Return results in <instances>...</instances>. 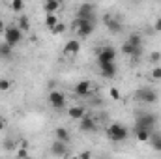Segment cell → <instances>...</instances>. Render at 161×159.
Wrapping results in <instances>:
<instances>
[{"label": "cell", "mask_w": 161, "mask_h": 159, "mask_svg": "<svg viewBox=\"0 0 161 159\" xmlns=\"http://www.w3.org/2000/svg\"><path fill=\"white\" fill-rule=\"evenodd\" d=\"M73 28L77 30L79 38H88V36H92L94 30H96V21L82 19V17H75V21H73Z\"/></svg>", "instance_id": "6da1fadb"}, {"label": "cell", "mask_w": 161, "mask_h": 159, "mask_svg": "<svg viewBox=\"0 0 161 159\" xmlns=\"http://www.w3.org/2000/svg\"><path fill=\"white\" fill-rule=\"evenodd\" d=\"M107 137L111 140H114V142H122V140H125L129 137V129L125 125H122V123H111L107 127Z\"/></svg>", "instance_id": "7a4b0ae2"}, {"label": "cell", "mask_w": 161, "mask_h": 159, "mask_svg": "<svg viewBox=\"0 0 161 159\" xmlns=\"http://www.w3.org/2000/svg\"><path fill=\"white\" fill-rule=\"evenodd\" d=\"M135 99H139V101H142V103H158V99H159V96H158V92L154 90V88H148V86H142V88H139L137 92H135Z\"/></svg>", "instance_id": "3957f363"}, {"label": "cell", "mask_w": 161, "mask_h": 159, "mask_svg": "<svg viewBox=\"0 0 161 159\" xmlns=\"http://www.w3.org/2000/svg\"><path fill=\"white\" fill-rule=\"evenodd\" d=\"M23 30L19 28V26H8L6 30H4V41L6 43H9L11 47H15V45H19L21 41H23Z\"/></svg>", "instance_id": "277c9868"}, {"label": "cell", "mask_w": 161, "mask_h": 159, "mask_svg": "<svg viewBox=\"0 0 161 159\" xmlns=\"http://www.w3.org/2000/svg\"><path fill=\"white\" fill-rule=\"evenodd\" d=\"M156 123H158V116L152 114V112H139V116L135 120V125H141L148 131H154Z\"/></svg>", "instance_id": "5b68a950"}, {"label": "cell", "mask_w": 161, "mask_h": 159, "mask_svg": "<svg viewBox=\"0 0 161 159\" xmlns=\"http://www.w3.org/2000/svg\"><path fill=\"white\" fill-rule=\"evenodd\" d=\"M75 17H82V19H90V21H96V6L90 4V2H84L77 8V15Z\"/></svg>", "instance_id": "8992f818"}, {"label": "cell", "mask_w": 161, "mask_h": 159, "mask_svg": "<svg viewBox=\"0 0 161 159\" xmlns=\"http://www.w3.org/2000/svg\"><path fill=\"white\" fill-rule=\"evenodd\" d=\"M49 103H51L53 109L60 111V109L66 107V96L62 92H58V90H53V92H49Z\"/></svg>", "instance_id": "52a82bcc"}, {"label": "cell", "mask_w": 161, "mask_h": 159, "mask_svg": "<svg viewBox=\"0 0 161 159\" xmlns=\"http://www.w3.org/2000/svg\"><path fill=\"white\" fill-rule=\"evenodd\" d=\"M114 58H116V51H114L111 45L101 47V49L97 51V62H99V64H105V62H114Z\"/></svg>", "instance_id": "ba28073f"}, {"label": "cell", "mask_w": 161, "mask_h": 159, "mask_svg": "<svg viewBox=\"0 0 161 159\" xmlns=\"http://www.w3.org/2000/svg\"><path fill=\"white\" fill-rule=\"evenodd\" d=\"M122 52L127 54V56H131V58H139L142 54V45H131L129 41L125 40L122 43Z\"/></svg>", "instance_id": "9c48e42d"}, {"label": "cell", "mask_w": 161, "mask_h": 159, "mask_svg": "<svg viewBox=\"0 0 161 159\" xmlns=\"http://www.w3.org/2000/svg\"><path fill=\"white\" fill-rule=\"evenodd\" d=\"M103 23H105V26H107V30H109L111 34H120L122 32V23L116 19V17L105 15V17H103Z\"/></svg>", "instance_id": "30bf717a"}, {"label": "cell", "mask_w": 161, "mask_h": 159, "mask_svg": "<svg viewBox=\"0 0 161 159\" xmlns=\"http://www.w3.org/2000/svg\"><path fill=\"white\" fill-rule=\"evenodd\" d=\"M79 129L80 131H84V133H92V131H96L97 129V123H96V120L90 118V116H82L79 120Z\"/></svg>", "instance_id": "8fae6325"}, {"label": "cell", "mask_w": 161, "mask_h": 159, "mask_svg": "<svg viewBox=\"0 0 161 159\" xmlns=\"http://www.w3.org/2000/svg\"><path fill=\"white\" fill-rule=\"evenodd\" d=\"M99 69H101V77H105V79H113L116 75V64L114 62L99 64Z\"/></svg>", "instance_id": "7c38bea8"}, {"label": "cell", "mask_w": 161, "mask_h": 159, "mask_svg": "<svg viewBox=\"0 0 161 159\" xmlns=\"http://www.w3.org/2000/svg\"><path fill=\"white\" fill-rule=\"evenodd\" d=\"M79 51H80V41L79 40H69L64 45V54H68V56H75Z\"/></svg>", "instance_id": "4fadbf2b"}, {"label": "cell", "mask_w": 161, "mask_h": 159, "mask_svg": "<svg viewBox=\"0 0 161 159\" xmlns=\"http://www.w3.org/2000/svg\"><path fill=\"white\" fill-rule=\"evenodd\" d=\"M51 154H53V156H68L69 152H68V148H66V142H62V140L56 139V142L51 144Z\"/></svg>", "instance_id": "5bb4252c"}, {"label": "cell", "mask_w": 161, "mask_h": 159, "mask_svg": "<svg viewBox=\"0 0 161 159\" xmlns=\"http://www.w3.org/2000/svg\"><path fill=\"white\" fill-rule=\"evenodd\" d=\"M90 88H92V82L90 80H79L75 84V94L77 96H88L90 94Z\"/></svg>", "instance_id": "9a60e30c"}, {"label": "cell", "mask_w": 161, "mask_h": 159, "mask_svg": "<svg viewBox=\"0 0 161 159\" xmlns=\"http://www.w3.org/2000/svg\"><path fill=\"white\" fill-rule=\"evenodd\" d=\"M133 131H135V137H137V140H141V142H146V140H150V135H152V131H148V129H144V127H141V125H135V127H133Z\"/></svg>", "instance_id": "2e32d148"}, {"label": "cell", "mask_w": 161, "mask_h": 159, "mask_svg": "<svg viewBox=\"0 0 161 159\" xmlns=\"http://www.w3.org/2000/svg\"><path fill=\"white\" fill-rule=\"evenodd\" d=\"M84 114H86V109H84V107H79V105L69 107V111H68V116L71 120H80Z\"/></svg>", "instance_id": "e0dca14e"}, {"label": "cell", "mask_w": 161, "mask_h": 159, "mask_svg": "<svg viewBox=\"0 0 161 159\" xmlns=\"http://www.w3.org/2000/svg\"><path fill=\"white\" fill-rule=\"evenodd\" d=\"M54 137L58 139V140H62V142H69V139H71V135H69V131L66 129V127H56L54 129Z\"/></svg>", "instance_id": "ac0fdd59"}, {"label": "cell", "mask_w": 161, "mask_h": 159, "mask_svg": "<svg viewBox=\"0 0 161 159\" xmlns=\"http://www.w3.org/2000/svg\"><path fill=\"white\" fill-rule=\"evenodd\" d=\"M60 8V2L58 0H49V2H45L43 4V9H45V13H56V9Z\"/></svg>", "instance_id": "d6986e66"}, {"label": "cell", "mask_w": 161, "mask_h": 159, "mask_svg": "<svg viewBox=\"0 0 161 159\" xmlns=\"http://www.w3.org/2000/svg\"><path fill=\"white\" fill-rule=\"evenodd\" d=\"M150 142H152V148H154L156 152H161V135L159 133H154V131H152V135H150Z\"/></svg>", "instance_id": "ffe728a7"}, {"label": "cell", "mask_w": 161, "mask_h": 159, "mask_svg": "<svg viewBox=\"0 0 161 159\" xmlns=\"http://www.w3.org/2000/svg\"><path fill=\"white\" fill-rule=\"evenodd\" d=\"M17 26H19L23 32H28V30H30V19H28L26 15H21L19 21H17Z\"/></svg>", "instance_id": "44dd1931"}, {"label": "cell", "mask_w": 161, "mask_h": 159, "mask_svg": "<svg viewBox=\"0 0 161 159\" xmlns=\"http://www.w3.org/2000/svg\"><path fill=\"white\" fill-rule=\"evenodd\" d=\"M56 23H58V17H56L54 13H47V15H45V26H47L49 30H51Z\"/></svg>", "instance_id": "7402d4cb"}, {"label": "cell", "mask_w": 161, "mask_h": 159, "mask_svg": "<svg viewBox=\"0 0 161 159\" xmlns=\"http://www.w3.org/2000/svg\"><path fill=\"white\" fill-rule=\"evenodd\" d=\"M11 49H13V47L4 41V43L0 45V56H11Z\"/></svg>", "instance_id": "603a6c76"}, {"label": "cell", "mask_w": 161, "mask_h": 159, "mask_svg": "<svg viewBox=\"0 0 161 159\" xmlns=\"http://www.w3.org/2000/svg\"><path fill=\"white\" fill-rule=\"evenodd\" d=\"M11 9L15 13H21V9H25V0H11Z\"/></svg>", "instance_id": "cb8c5ba5"}, {"label": "cell", "mask_w": 161, "mask_h": 159, "mask_svg": "<svg viewBox=\"0 0 161 159\" xmlns=\"http://www.w3.org/2000/svg\"><path fill=\"white\" fill-rule=\"evenodd\" d=\"M64 30H66V25H64V23H60V21H58V23H56V25H54V26L51 28V32H53L54 36H58V34H62Z\"/></svg>", "instance_id": "d4e9b609"}, {"label": "cell", "mask_w": 161, "mask_h": 159, "mask_svg": "<svg viewBox=\"0 0 161 159\" xmlns=\"http://www.w3.org/2000/svg\"><path fill=\"white\" fill-rule=\"evenodd\" d=\"M127 41H129L131 45H142V40H141V36H139L137 32H133V34L127 38Z\"/></svg>", "instance_id": "484cf974"}, {"label": "cell", "mask_w": 161, "mask_h": 159, "mask_svg": "<svg viewBox=\"0 0 161 159\" xmlns=\"http://www.w3.org/2000/svg\"><path fill=\"white\" fill-rule=\"evenodd\" d=\"M11 88V80L9 79H0V92H6Z\"/></svg>", "instance_id": "4316f807"}, {"label": "cell", "mask_w": 161, "mask_h": 159, "mask_svg": "<svg viewBox=\"0 0 161 159\" xmlns=\"http://www.w3.org/2000/svg\"><path fill=\"white\" fill-rule=\"evenodd\" d=\"M152 79L161 80V66H156V68L152 69Z\"/></svg>", "instance_id": "83f0119b"}, {"label": "cell", "mask_w": 161, "mask_h": 159, "mask_svg": "<svg viewBox=\"0 0 161 159\" xmlns=\"http://www.w3.org/2000/svg\"><path fill=\"white\" fill-rule=\"evenodd\" d=\"M159 60H161V52L156 51V52H152V54H150V62H152V64H158Z\"/></svg>", "instance_id": "f1b7e54d"}, {"label": "cell", "mask_w": 161, "mask_h": 159, "mask_svg": "<svg viewBox=\"0 0 161 159\" xmlns=\"http://www.w3.org/2000/svg\"><path fill=\"white\" fill-rule=\"evenodd\" d=\"M2 146H4V150H13V146H15V144H13V140H11V139H8V140H4V142H2Z\"/></svg>", "instance_id": "f546056e"}, {"label": "cell", "mask_w": 161, "mask_h": 159, "mask_svg": "<svg viewBox=\"0 0 161 159\" xmlns=\"http://www.w3.org/2000/svg\"><path fill=\"white\" fill-rule=\"evenodd\" d=\"M17 156H19V157H28L26 148H25V146H21V148H19V152H17Z\"/></svg>", "instance_id": "4dcf8cb0"}, {"label": "cell", "mask_w": 161, "mask_h": 159, "mask_svg": "<svg viewBox=\"0 0 161 159\" xmlns=\"http://www.w3.org/2000/svg\"><path fill=\"white\" fill-rule=\"evenodd\" d=\"M111 97H113V99H120V92H118L116 88H111Z\"/></svg>", "instance_id": "1f68e13d"}, {"label": "cell", "mask_w": 161, "mask_h": 159, "mask_svg": "<svg viewBox=\"0 0 161 159\" xmlns=\"http://www.w3.org/2000/svg\"><path fill=\"white\" fill-rule=\"evenodd\" d=\"M154 28H156V32H161V17H159V19H156V23H154Z\"/></svg>", "instance_id": "d6a6232c"}, {"label": "cell", "mask_w": 161, "mask_h": 159, "mask_svg": "<svg viewBox=\"0 0 161 159\" xmlns=\"http://www.w3.org/2000/svg\"><path fill=\"white\" fill-rule=\"evenodd\" d=\"M80 157H82V159H88V157H92V152H82V154H80Z\"/></svg>", "instance_id": "836d02e7"}, {"label": "cell", "mask_w": 161, "mask_h": 159, "mask_svg": "<svg viewBox=\"0 0 161 159\" xmlns=\"http://www.w3.org/2000/svg\"><path fill=\"white\" fill-rule=\"evenodd\" d=\"M4 129H6V120L0 118V131H4Z\"/></svg>", "instance_id": "e575fe53"}, {"label": "cell", "mask_w": 161, "mask_h": 159, "mask_svg": "<svg viewBox=\"0 0 161 159\" xmlns=\"http://www.w3.org/2000/svg\"><path fill=\"white\" fill-rule=\"evenodd\" d=\"M2 30H4V21L0 19V32H2Z\"/></svg>", "instance_id": "d590c367"}, {"label": "cell", "mask_w": 161, "mask_h": 159, "mask_svg": "<svg viewBox=\"0 0 161 159\" xmlns=\"http://www.w3.org/2000/svg\"><path fill=\"white\" fill-rule=\"evenodd\" d=\"M45 2H49V0H45Z\"/></svg>", "instance_id": "8d00e7d4"}]
</instances>
